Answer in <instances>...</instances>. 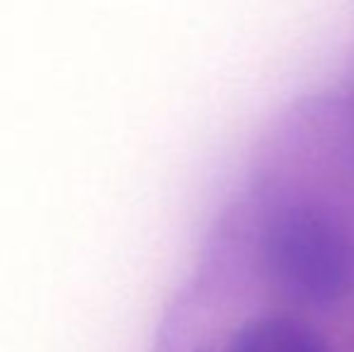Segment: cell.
I'll return each instance as SVG.
<instances>
[{
    "mask_svg": "<svg viewBox=\"0 0 354 352\" xmlns=\"http://www.w3.org/2000/svg\"><path fill=\"white\" fill-rule=\"evenodd\" d=\"M263 256L270 277L306 304H333L354 285V241L318 205H287L268 222Z\"/></svg>",
    "mask_w": 354,
    "mask_h": 352,
    "instance_id": "1",
    "label": "cell"
},
{
    "mask_svg": "<svg viewBox=\"0 0 354 352\" xmlns=\"http://www.w3.org/2000/svg\"><path fill=\"white\" fill-rule=\"evenodd\" d=\"M227 352H330L316 331L287 316L248 321L234 333Z\"/></svg>",
    "mask_w": 354,
    "mask_h": 352,
    "instance_id": "2",
    "label": "cell"
}]
</instances>
